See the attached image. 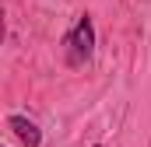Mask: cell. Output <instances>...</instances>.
Returning a JSON list of instances; mask_svg holds the SVG:
<instances>
[{"instance_id": "6da1fadb", "label": "cell", "mask_w": 151, "mask_h": 147, "mask_svg": "<svg viewBox=\"0 0 151 147\" xmlns=\"http://www.w3.org/2000/svg\"><path fill=\"white\" fill-rule=\"evenodd\" d=\"M63 46H67V63L70 67H81V63L91 60V53H95V28H91V18L88 14H81L74 21V28L67 32Z\"/></svg>"}, {"instance_id": "3957f363", "label": "cell", "mask_w": 151, "mask_h": 147, "mask_svg": "<svg viewBox=\"0 0 151 147\" xmlns=\"http://www.w3.org/2000/svg\"><path fill=\"white\" fill-rule=\"evenodd\" d=\"M95 147H99V144H95Z\"/></svg>"}, {"instance_id": "7a4b0ae2", "label": "cell", "mask_w": 151, "mask_h": 147, "mask_svg": "<svg viewBox=\"0 0 151 147\" xmlns=\"http://www.w3.org/2000/svg\"><path fill=\"white\" fill-rule=\"evenodd\" d=\"M7 126L18 133V140H21L25 147H39V144H42V133H39V126L32 123V119H25V116H11Z\"/></svg>"}]
</instances>
